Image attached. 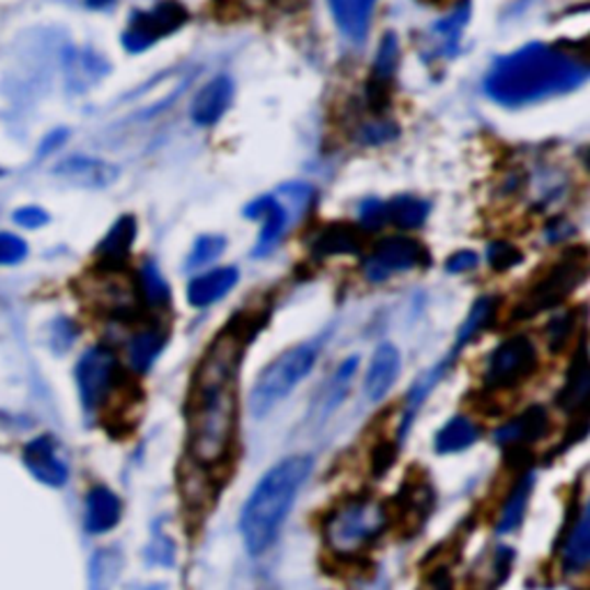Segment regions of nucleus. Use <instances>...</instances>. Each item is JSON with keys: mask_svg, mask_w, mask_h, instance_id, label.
Returning a JSON list of instances; mask_svg holds the SVG:
<instances>
[{"mask_svg": "<svg viewBox=\"0 0 590 590\" xmlns=\"http://www.w3.org/2000/svg\"><path fill=\"white\" fill-rule=\"evenodd\" d=\"M233 93L235 85L231 81V77L220 74L210 79L204 89L196 93L194 102H192V120L201 127H210L217 120H220L233 102Z\"/></svg>", "mask_w": 590, "mask_h": 590, "instance_id": "18", "label": "nucleus"}, {"mask_svg": "<svg viewBox=\"0 0 590 590\" xmlns=\"http://www.w3.org/2000/svg\"><path fill=\"white\" fill-rule=\"evenodd\" d=\"M258 327H261L258 316L238 314L215 335L199 365H196L189 397L208 395V392H217L233 385L238 369L243 365L247 346L258 333Z\"/></svg>", "mask_w": 590, "mask_h": 590, "instance_id": "4", "label": "nucleus"}, {"mask_svg": "<svg viewBox=\"0 0 590 590\" xmlns=\"http://www.w3.org/2000/svg\"><path fill=\"white\" fill-rule=\"evenodd\" d=\"M187 21L189 12L181 0H160L155 8L132 14L127 31L123 33V47L129 54H141L162 37L178 33Z\"/></svg>", "mask_w": 590, "mask_h": 590, "instance_id": "9", "label": "nucleus"}, {"mask_svg": "<svg viewBox=\"0 0 590 590\" xmlns=\"http://www.w3.org/2000/svg\"><path fill=\"white\" fill-rule=\"evenodd\" d=\"M312 471V454H291L261 475L238 523L240 535H243L252 556H264L277 542L281 527L287 523L298 494L308 483Z\"/></svg>", "mask_w": 590, "mask_h": 590, "instance_id": "2", "label": "nucleus"}, {"mask_svg": "<svg viewBox=\"0 0 590 590\" xmlns=\"http://www.w3.org/2000/svg\"><path fill=\"white\" fill-rule=\"evenodd\" d=\"M420 3H427V5H443L446 0H420Z\"/></svg>", "mask_w": 590, "mask_h": 590, "instance_id": "43", "label": "nucleus"}, {"mask_svg": "<svg viewBox=\"0 0 590 590\" xmlns=\"http://www.w3.org/2000/svg\"><path fill=\"white\" fill-rule=\"evenodd\" d=\"M397 137V127L392 123H374L367 125L360 135V141L367 146H379V143H387L390 139Z\"/></svg>", "mask_w": 590, "mask_h": 590, "instance_id": "37", "label": "nucleus"}, {"mask_svg": "<svg viewBox=\"0 0 590 590\" xmlns=\"http://www.w3.org/2000/svg\"><path fill=\"white\" fill-rule=\"evenodd\" d=\"M397 65H400V42L395 33H387L381 39L374 70H371V79L367 83V104L374 114H383L390 104V89L392 79H395L397 72Z\"/></svg>", "mask_w": 590, "mask_h": 590, "instance_id": "14", "label": "nucleus"}, {"mask_svg": "<svg viewBox=\"0 0 590 590\" xmlns=\"http://www.w3.org/2000/svg\"><path fill=\"white\" fill-rule=\"evenodd\" d=\"M166 342H169V333L162 325H152L137 333L127 344L129 367H132L137 374H148L152 365H155L158 358L162 356Z\"/></svg>", "mask_w": 590, "mask_h": 590, "instance_id": "24", "label": "nucleus"}, {"mask_svg": "<svg viewBox=\"0 0 590 590\" xmlns=\"http://www.w3.org/2000/svg\"><path fill=\"white\" fill-rule=\"evenodd\" d=\"M588 277V252L586 247L567 250L554 266L546 268L540 279L531 284V289L523 293L514 308L517 321L533 319L542 312L556 310L560 302L570 298Z\"/></svg>", "mask_w": 590, "mask_h": 590, "instance_id": "6", "label": "nucleus"}, {"mask_svg": "<svg viewBox=\"0 0 590 590\" xmlns=\"http://www.w3.org/2000/svg\"><path fill=\"white\" fill-rule=\"evenodd\" d=\"M24 464L47 487H62L70 477V468L60 456L58 441L47 433L37 436L24 448Z\"/></svg>", "mask_w": 590, "mask_h": 590, "instance_id": "15", "label": "nucleus"}, {"mask_svg": "<svg viewBox=\"0 0 590 590\" xmlns=\"http://www.w3.org/2000/svg\"><path fill=\"white\" fill-rule=\"evenodd\" d=\"M487 261L496 273H508L521 264L523 254L512 243H506V240H496V243H491L487 247Z\"/></svg>", "mask_w": 590, "mask_h": 590, "instance_id": "34", "label": "nucleus"}, {"mask_svg": "<svg viewBox=\"0 0 590 590\" xmlns=\"http://www.w3.org/2000/svg\"><path fill=\"white\" fill-rule=\"evenodd\" d=\"M429 266V252L415 238L390 235L377 243L371 254L365 258V277L374 284H381L397 273H408L415 268Z\"/></svg>", "mask_w": 590, "mask_h": 590, "instance_id": "11", "label": "nucleus"}, {"mask_svg": "<svg viewBox=\"0 0 590 590\" xmlns=\"http://www.w3.org/2000/svg\"><path fill=\"white\" fill-rule=\"evenodd\" d=\"M123 519V502L116 491L104 485H97L85 496V514L83 527L93 535H102L114 531Z\"/></svg>", "mask_w": 590, "mask_h": 590, "instance_id": "21", "label": "nucleus"}, {"mask_svg": "<svg viewBox=\"0 0 590 590\" xmlns=\"http://www.w3.org/2000/svg\"><path fill=\"white\" fill-rule=\"evenodd\" d=\"M402 374V354L395 344H379L377 351L371 354L367 374H365V397L371 404L383 402Z\"/></svg>", "mask_w": 590, "mask_h": 590, "instance_id": "13", "label": "nucleus"}, {"mask_svg": "<svg viewBox=\"0 0 590 590\" xmlns=\"http://www.w3.org/2000/svg\"><path fill=\"white\" fill-rule=\"evenodd\" d=\"M358 365H360V360L354 356V358H346V360L337 367V371L333 374L331 383H327V387H325V392H323V397H321V404H319V406H321V418H323V420H325L331 413H335L337 406L346 400L348 387H351V381H354L356 371H358Z\"/></svg>", "mask_w": 590, "mask_h": 590, "instance_id": "30", "label": "nucleus"}, {"mask_svg": "<svg viewBox=\"0 0 590 590\" xmlns=\"http://www.w3.org/2000/svg\"><path fill=\"white\" fill-rule=\"evenodd\" d=\"M588 79L586 58L556 47L527 45L494 62L485 79L487 95L502 106H527L546 97L572 93Z\"/></svg>", "mask_w": 590, "mask_h": 590, "instance_id": "1", "label": "nucleus"}, {"mask_svg": "<svg viewBox=\"0 0 590 590\" xmlns=\"http://www.w3.org/2000/svg\"><path fill=\"white\" fill-rule=\"evenodd\" d=\"M588 395H590V365H588L586 337H581L570 371H567V381L556 397V406L565 413H579V410L586 413Z\"/></svg>", "mask_w": 590, "mask_h": 590, "instance_id": "19", "label": "nucleus"}, {"mask_svg": "<svg viewBox=\"0 0 590 590\" xmlns=\"http://www.w3.org/2000/svg\"><path fill=\"white\" fill-rule=\"evenodd\" d=\"M479 439V427L466 418V415H454L433 436L436 454H459L471 450Z\"/></svg>", "mask_w": 590, "mask_h": 590, "instance_id": "26", "label": "nucleus"}, {"mask_svg": "<svg viewBox=\"0 0 590 590\" xmlns=\"http://www.w3.org/2000/svg\"><path fill=\"white\" fill-rule=\"evenodd\" d=\"M333 10V16L337 21L339 31L360 45L367 37L369 24H371V12H374L377 0H327Z\"/></svg>", "mask_w": 590, "mask_h": 590, "instance_id": "22", "label": "nucleus"}, {"mask_svg": "<svg viewBox=\"0 0 590 590\" xmlns=\"http://www.w3.org/2000/svg\"><path fill=\"white\" fill-rule=\"evenodd\" d=\"M28 254V247L21 238L12 233H0V266L19 264Z\"/></svg>", "mask_w": 590, "mask_h": 590, "instance_id": "36", "label": "nucleus"}, {"mask_svg": "<svg viewBox=\"0 0 590 590\" xmlns=\"http://www.w3.org/2000/svg\"><path fill=\"white\" fill-rule=\"evenodd\" d=\"M321 356V342H302L277 356L256 377L250 392V413L254 418H266L275 406L287 400L291 392L312 374Z\"/></svg>", "mask_w": 590, "mask_h": 590, "instance_id": "5", "label": "nucleus"}, {"mask_svg": "<svg viewBox=\"0 0 590 590\" xmlns=\"http://www.w3.org/2000/svg\"><path fill=\"white\" fill-rule=\"evenodd\" d=\"M395 448H392V443H381L377 450H374V462H371V466H374V473L377 475H383L385 471H390L392 462H395Z\"/></svg>", "mask_w": 590, "mask_h": 590, "instance_id": "40", "label": "nucleus"}, {"mask_svg": "<svg viewBox=\"0 0 590 590\" xmlns=\"http://www.w3.org/2000/svg\"><path fill=\"white\" fill-rule=\"evenodd\" d=\"M387 527V514L381 502L371 498H356L346 502L327 519L325 537L337 554H356L369 542H374Z\"/></svg>", "mask_w": 590, "mask_h": 590, "instance_id": "7", "label": "nucleus"}, {"mask_svg": "<svg viewBox=\"0 0 590 590\" xmlns=\"http://www.w3.org/2000/svg\"><path fill=\"white\" fill-rule=\"evenodd\" d=\"M360 233L354 224H331L325 227L319 238L314 240V254L319 258H331V256H344V254H358L360 252Z\"/></svg>", "mask_w": 590, "mask_h": 590, "instance_id": "27", "label": "nucleus"}, {"mask_svg": "<svg viewBox=\"0 0 590 590\" xmlns=\"http://www.w3.org/2000/svg\"><path fill=\"white\" fill-rule=\"evenodd\" d=\"M560 563H563L565 575H581L590 563V510L588 506L581 508L577 523L563 544Z\"/></svg>", "mask_w": 590, "mask_h": 590, "instance_id": "23", "label": "nucleus"}, {"mask_svg": "<svg viewBox=\"0 0 590 590\" xmlns=\"http://www.w3.org/2000/svg\"><path fill=\"white\" fill-rule=\"evenodd\" d=\"M65 141H68V132H65V129H54V132L47 135V139L42 141V146H39V158L42 155H49V152H54L56 148H60Z\"/></svg>", "mask_w": 590, "mask_h": 590, "instance_id": "41", "label": "nucleus"}, {"mask_svg": "<svg viewBox=\"0 0 590 590\" xmlns=\"http://www.w3.org/2000/svg\"><path fill=\"white\" fill-rule=\"evenodd\" d=\"M537 348L527 335L500 342L487 358L483 383L487 390H512L537 371Z\"/></svg>", "mask_w": 590, "mask_h": 590, "instance_id": "8", "label": "nucleus"}, {"mask_svg": "<svg viewBox=\"0 0 590 590\" xmlns=\"http://www.w3.org/2000/svg\"><path fill=\"white\" fill-rule=\"evenodd\" d=\"M572 331H575V314L572 312L554 316L549 327H546V337H549V351L560 354L563 348L570 344Z\"/></svg>", "mask_w": 590, "mask_h": 590, "instance_id": "35", "label": "nucleus"}, {"mask_svg": "<svg viewBox=\"0 0 590 590\" xmlns=\"http://www.w3.org/2000/svg\"><path fill=\"white\" fill-rule=\"evenodd\" d=\"M227 252V238L224 235H201L196 240L187 261L185 268L196 270V268H206L212 261L220 258Z\"/></svg>", "mask_w": 590, "mask_h": 590, "instance_id": "33", "label": "nucleus"}, {"mask_svg": "<svg viewBox=\"0 0 590 590\" xmlns=\"http://www.w3.org/2000/svg\"><path fill=\"white\" fill-rule=\"evenodd\" d=\"M245 217H250V220H264V229H261V235L256 240V247L252 254L254 256L270 254L279 245L284 233H287L289 210L284 208V204L277 199V196L268 194V196H261V199H256L254 204H250L245 208Z\"/></svg>", "mask_w": 590, "mask_h": 590, "instance_id": "16", "label": "nucleus"}, {"mask_svg": "<svg viewBox=\"0 0 590 590\" xmlns=\"http://www.w3.org/2000/svg\"><path fill=\"white\" fill-rule=\"evenodd\" d=\"M139 287L141 296L148 302V308H166L171 302V287L160 273L155 261H146L139 273Z\"/></svg>", "mask_w": 590, "mask_h": 590, "instance_id": "32", "label": "nucleus"}, {"mask_svg": "<svg viewBox=\"0 0 590 590\" xmlns=\"http://www.w3.org/2000/svg\"><path fill=\"white\" fill-rule=\"evenodd\" d=\"M14 222L26 227V229H39L49 222V215L37 206H28V208H21L14 212Z\"/></svg>", "mask_w": 590, "mask_h": 590, "instance_id": "39", "label": "nucleus"}, {"mask_svg": "<svg viewBox=\"0 0 590 590\" xmlns=\"http://www.w3.org/2000/svg\"><path fill=\"white\" fill-rule=\"evenodd\" d=\"M549 429H552L549 410H546L542 404H533L527 410H521L510 423L500 425L494 431V441L496 446L506 448L508 452H521L531 443L542 441L544 436L549 433Z\"/></svg>", "mask_w": 590, "mask_h": 590, "instance_id": "12", "label": "nucleus"}, {"mask_svg": "<svg viewBox=\"0 0 590 590\" xmlns=\"http://www.w3.org/2000/svg\"><path fill=\"white\" fill-rule=\"evenodd\" d=\"M494 312H496V302L491 298H479L473 310L468 312L464 325L459 327V335H456V344L452 348V356L459 354V348H464L471 339H475L479 333L485 331V327L491 323L494 319Z\"/></svg>", "mask_w": 590, "mask_h": 590, "instance_id": "31", "label": "nucleus"}, {"mask_svg": "<svg viewBox=\"0 0 590 590\" xmlns=\"http://www.w3.org/2000/svg\"><path fill=\"white\" fill-rule=\"evenodd\" d=\"M116 3V0H85V5L93 8V10H106L112 8Z\"/></svg>", "mask_w": 590, "mask_h": 590, "instance_id": "42", "label": "nucleus"}, {"mask_svg": "<svg viewBox=\"0 0 590 590\" xmlns=\"http://www.w3.org/2000/svg\"><path fill=\"white\" fill-rule=\"evenodd\" d=\"M240 281V273L233 266L215 268L204 275H196L187 284V300L192 308H210V304L224 300Z\"/></svg>", "mask_w": 590, "mask_h": 590, "instance_id": "20", "label": "nucleus"}, {"mask_svg": "<svg viewBox=\"0 0 590 590\" xmlns=\"http://www.w3.org/2000/svg\"><path fill=\"white\" fill-rule=\"evenodd\" d=\"M137 238V220L132 215H125L120 220L108 229L102 243L97 245L95 258L97 266L104 273H118L127 266V258L132 254V245Z\"/></svg>", "mask_w": 590, "mask_h": 590, "instance_id": "17", "label": "nucleus"}, {"mask_svg": "<svg viewBox=\"0 0 590 590\" xmlns=\"http://www.w3.org/2000/svg\"><path fill=\"white\" fill-rule=\"evenodd\" d=\"M123 381V369L116 360V354L106 346L91 348L77 365L79 397L89 413L100 410Z\"/></svg>", "mask_w": 590, "mask_h": 590, "instance_id": "10", "label": "nucleus"}, {"mask_svg": "<svg viewBox=\"0 0 590 590\" xmlns=\"http://www.w3.org/2000/svg\"><path fill=\"white\" fill-rule=\"evenodd\" d=\"M479 266V256L471 250H462V252H454L448 261H446V270L452 273V275H464V273H471Z\"/></svg>", "mask_w": 590, "mask_h": 590, "instance_id": "38", "label": "nucleus"}, {"mask_svg": "<svg viewBox=\"0 0 590 590\" xmlns=\"http://www.w3.org/2000/svg\"><path fill=\"white\" fill-rule=\"evenodd\" d=\"M429 215V204L415 196H395L383 204V220L400 229H420Z\"/></svg>", "mask_w": 590, "mask_h": 590, "instance_id": "29", "label": "nucleus"}, {"mask_svg": "<svg viewBox=\"0 0 590 590\" xmlns=\"http://www.w3.org/2000/svg\"><path fill=\"white\" fill-rule=\"evenodd\" d=\"M189 454L196 464H220L229 454L238 425L235 387H224L208 395H196L187 402Z\"/></svg>", "mask_w": 590, "mask_h": 590, "instance_id": "3", "label": "nucleus"}, {"mask_svg": "<svg viewBox=\"0 0 590 590\" xmlns=\"http://www.w3.org/2000/svg\"><path fill=\"white\" fill-rule=\"evenodd\" d=\"M533 485L535 483H533L531 473L517 479L514 487L510 489V494L506 498V506H502V510L498 514V521H496L498 533H512L521 527V521H523V517H527V510H529Z\"/></svg>", "mask_w": 590, "mask_h": 590, "instance_id": "28", "label": "nucleus"}, {"mask_svg": "<svg viewBox=\"0 0 590 590\" xmlns=\"http://www.w3.org/2000/svg\"><path fill=\"white\" fill-rule=\"evenodd\" d=\"M56 173L58 176H65V178H70V181L85 185V187H108L118 178V169L114 164H106V162L91 160V158L65 160L58 164Z\"/></svg>", "mask_w": 590, "mask_h": 590, "instance_id": "25", "label": "nucleus"}]
</instances>
